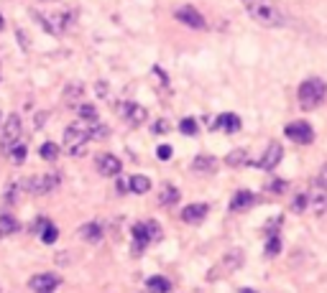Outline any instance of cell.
Segmentation results:
<instances>
[{
    "label": "cell",
    "mask_w": 327,
    "mask_h": 293,
    "mask_svg": "<svg viewBox=\"0 0 327 293\" xmlns=\"http://www.w3.org/2000/svg\"><path fill=\"white\" fill-rule=\"evenodd\" d=\"M148 245H151V235H148L146 222H136V225H133V247H131V253L138 258V255L146 253Z\"/></svg>",
    "instance_id": "ba28073f"
},
{
    "label": "cell",
    "mask_w": 327,
    "mask_h": 293,
    "mask_svg": "<svg viewBox=\"0 0 327 293\" xmlns=\"http://www.w3.org/2000/svg\"><path fill=\"white\" fill-rule=\"evenodd\" d=\"M77 115H79V122H90V125L100 122V120H97V110H95L92 105H79V107H77Z\"/></svg>",
    "instance_id": "83f0119b"
},
{
    "label": "cell",
    "mask_w": 327,
    "mask_h": 293,
    "mask_svg": "<svg viewBox=\"0 0 327 293\" xmlns=\"http://www.w3.org/2000/svg\"><path fill=\"white\" fill-rule=\"evenodd\" d=\"M82 95H85V90H82V85H69L64 90V102L69 107H79L82 105Z\"/></svg>",
    "instance_id": "d4e9b609"
},
{
    "label": "cell",
    "mask_w": 327,
    "mask_h": 293,
    "mask_svg": "<svg viewBox=\"0 0 327 293\" xmlns=\"http://www.w3.org/2000/svg\"><path fill=\"white\" fill-rule=\"evenodd\" d=\"M0 28H3V16H0Z\"/></svg>",
    "instance_id": "7bdbcfd3"
},
{
    "label": "cell",
    "mask_w": 327,
    "mask_h": 293,
    "mask_svg": "<svg viewBox=\"0 0 327 293\" xmlns=\"http://www.w3.org/2000/svg\"><path fill=\"white\" fill-rule=\"evenodd\" d=\"M36 18H38L41 26L46 28V33H51V36H62V33H67L69 21H72V16H69V13H62V11H57V13H38Z\"/></svg>",
    "instance_id": "8992f818"
},
{
    "label": "cell",
    "mask_w": 327,
    "mask_h": 293,
    "mask_svg": "<svg viewBox=\"0 0 327 293\" xmlns=\"http://www.w3.org/2000/svg\"><path fill=\"white\" fill-rule=\"evenodd\" d=\"M281 156H284V148H281V143H268L266 153L258 158V169H263V171H274L276 166L281 163Z\"/></svg>",
    "instance_id": "30bf717a"
},
{
    "label": "cell",
    "mask_w": 327,
    "mask_h": 293,
    "mask_svg": "<svg viewBox=\"0 0 327 293\" xmlns=\"http://www.w3.org/2000/svg\"><path fill=\"white\" fill-rule=\"evenodd\" d=\"M169 128H172V125H169V120H158L156 125H153V130L161 135V133H169Z\"/></svg>",
    "instance_id": "74e56055"
},
{
    "label": "cell",
    "mask_w": 327,
    "mask_h": 293,
    "mask_svg": "<svg viewBox=\"0 0 327 293\" xmlns=\"http://www.w3.org/2000/svg\"><path fill=\"white\" fill-rule=\"evenodd\" d=\"M215 128H223L225 133H235V130H240V117L235 112H225V115L217 117Z\"/></svg>",
    "instance_id": "ffe728a7"
},
{
    "label": "cell",
    "mask_w": 327,
    "mask_h": 293,
    "mask_svg": "<svg viewBox=\"0 0 327 293\" xmlns=\"http://www.w3.org/2000/svg\"><path fill=\"white\" fill-rule=\"evenodd\" d=\"M284 133H286V138H289V140H294V143H299V145H309V143L314 140V130H312V125L304 122V120H294V122H289V125L284 128Z\"/></svg>",
    "instance_id": "52a82bcc"
},
{
    "label": "cell",
    "mask_w": 327,
    "mask_h": 293,
    "mask_svg": "<svg viewBox=\"0 0 327 293\" xmlns=\"http://www.w3.org/2000/svg\"><path fill=\"white\" fill-rule=\"evenodd\" d=\"M146 285H148L151 293H169V290H172V280L164 278V275H151V278L146 280Z\"/></svg>",
    "instance_id": "603a6c76"
},
{
    "label": "cell",
    "mask_w": 327,
    "mask_h": 293,
    "mask_svg": "<svg viewBox=\"0 0 327 293\" xmlns=\"http://www.w3.org/2000/svg\"><path fill=\"white\" fill-rule=\"evenodd\" d=\"M243 265V250H233V253H228L223 260H220V270L225 273H233L235 268Z\"/></svg>",
    "instance_id": "44dd1931"
},
{
    "label": "cell",
    "mask_w": 327,
    "mask_h": 293,
    "mask_svg": "<svg viewBox=\"0 0 327 293\" xmlns=\"http://www.w3.org/2000/svg\"><path fill=\"white\" fill-rule=\"evenodd\" d=\"M95 166H97L100 176H118V174H120V169H123L120 158H118V156H113V153H102V156H97Z\"/></svg>",
    "instance_id": "8fae6325"
},
{
    "label": "cell",
    "mask_w": 327,
    "mask_h": 293,
    "mask_svg": "<svg viewBox=\"0 0 327 293\" xmlns=\"http://www.w3.org/2000/svg\"><path fill=\"white\" fill-rule=\"evenodd\" d=\"M59 283H62V278L57 273H38V275L31 278V288L36 293H51Z\"/></svg>",
    "instance_id": "7c38bea8"
},
{
    "label": "cell",
    "mask_w": 327,
    "mask_h": 293,
    "mask_svg": "<svg viewBox=\"0 0 327 293\" xmlns=\"http://www.w3.org/2000/svg\"><path fill=\"white\" fill-rule=\"evenodd\" d=\"M177 201H179V189L172 186V184H164L161 191H158V204L172 206V204H177Z\"/></svg>",
    "instance_id": "7402d4cb"
},
{
    "label": "cell",
    "mask_w": 327,
    "mask_h": 293,
    "mask_svg": "<svg viewBox=\"0 0 327 293\" xmlns=\"http://www.w3.org/2000/svg\"><path fill=\"white\" fill-rule=\"evenodd\" d=\"M225 163H228V166H233V169H238V166L248 163V153H245L243 148H235V151H230V153H228Z\"/></svg>",
    "instance_id": "f1b7e54d"
},
{
    "label": "cell",
    "mask_w": 327,
    "mask_h": 293,
    "mask_svg": "<svg viewBox=\"0 0 327 293\" xmlns=\"http://www.w3.org/2000/svg\"><path fill=\"white\" fill-rule=\"evenodd\" d=\"M79 237L90 242V245H97L102 240V225L100 222H87V225H82L79 227Z\"/></svg>",
    "instance_id": "ac0fdd59"
},
{
    "label": "cell",
    "mask_w": 327,
    "mask_h": 293,
    "mask_svg": "<svg viewBox=\"0 0 327 293\" xmlns=\"http://www.w3.org/2000/svg\"><path fill=\"white\" fill-rule=\"evenodd\" d=\"M327 97V85L319 79V77H309L304 79L299 90H297V100H299V107L302 110H317Z\"/></svg>",
    "instance_id": "7a4b0ae2"
},
{
    "label": "cell",
    "mask_w": 327,
    "mask_h": 293,
    "mask_svg": "<svg viewBox=\"0 0 327 293\" xmlns=\"http://www.w3.org/2000/svg\"><path fill=\"white\" fill-rule=\"evenodd\" d=\"M59 184H62V174H59V171H49V174H41V176H31V179L23 184V189L31 191V194H49V191H54Z\"/></svg>",
    "instance_id": "5b68a950"
},
{
    "label": "cell",
    "mask_w": 327,
    "mask_h": 293,
    "mask_svg": "<svg viewBox=\"0 0 327 293\" xmlns=\"http://www.w3.org/2000/svg\"><path fill=\"white\" fill-rule=\"evenodd\" d=\"M177 21L179 23H184V26H189V28H204V18H202V13L197 11V8H192V6H182V8H177Z\"/></svg>",
    "instance_id": "5bb4252c"
},
{
    "label": "cell",
    "mask_w": 327,
    "mask_h": 293,
    "mask_svg": "<svg viewBox=\"0 0 327 293\" xmlns=\"http://www.w3.org/2000/svg\"><path fill=\"white\" fill-rule=\"evenodd\" d=\"M179 130H182L184 135H197V122H194L192 117H184V120L179 122Z\"/></svg>",
    "instance_id": "d6a6232c"
},
{
    "label": "cell",
    "mask_w": 327,
    "mask_h": 293,
    "mask_svg": "<svg viewBox=\"0 0 327 293\" xmlns=\"http://www.w3.org/2000/svg\"><path fill=\"white\" fill-rule=\"evenodd\" d=\"M207 212H210L207 204H189V206L182 209V219L187 225H197V222H202L204 217H207Z\"/></svg>",
    "instance_id": "2e32d148"
},
{
    "label": "cell",
    "mask_w": 327,
    "mask_h": 293,
    "mask_svg": "<svg viewBox=\"0 0 327 293\" xmlns=\"http://www.w3.org/2000/svg\"><path fill=\"white\" fill-rule=\"evenodd\" d=\"M36 235L41 237V242H44V245H54L57 237H59V230H57V225L49 222L46 217H38V219H36Z\"/></svg>",
    "instance_id": "9a60e30c"
},
{
    "label": "cell",
    "mask_w": 327,
    "mask_h": 293,
    "mask_svg": "<svg viewBox=\"0 0 327 293\" xmlns=\"http://www.w3.org/2000/svg\"><path fill=\"white\" fill-rule=\"evenodd\" d=\"M107 135H110V128H107V125H102V122H95L92 128H90V138H95V140H102Z\"/></svg>",
    "instance_id": "1f68e13d"
},
{
    "label": "cell",
    "mask_w": 327,
    "mask_h": 293,
    "mask_svg": "<svg viewBox=\"0 0 327 293\" xmlns=\"http://www.w3.org/2000/svg\"><path fill=\"white\" fill-rule=\"evenodd\" d=\"M146 227H148V235H151V242H158V240L164 237V232H161V227H158L156 222H146Z\"/></svg>",
    "instance_id": "e575fe53"
},
{
    "label": "cell",
    "mask_w": 327,
    "mask_h": 293,
    "mask_svg": "<svg viewBox=\"0 0 327 293\" xmlns=\"http://www.w3.org/2000/svg\"><path fill=\"white\" fill-rule=\"evenodd\" d=\"M38 156L44 158V161H57L59 156H62V148L57 145V143H44L38 148Z\"/></svg>",
    "instance_id": "f546056e"
},
{
    "label": "cell",
    "mask_w": 327,
    "mask_h": 293,
    "mask_svg": "<svg viewBox=\"0 0 327 293\" xmlns=\"http://www.w3.org/2000/svg\"><path fill=\"white\" fill-rule=\"evenodd\" d=\"M266 189H268V191H284V189H286V181H268Z\"/></svg>",
    "instance_id": "f35d334b"
},
{
    "label": "cell",
    "mask_w": 327,
    "mask_h": 293,
    "mask_svg": "<svg viewBox=\"0 0 327 293\" xmlns=\"http://www.w3.org/2000/svg\"><path fill=\"white\" fill-rule=\"evenodd\" d=\"M128 186H131V191H133V194H146V191L151 189V179H148V176L136 174V176H131Z\"/></svg>",
    "instance_id": "4316f807"
},
{
    "label": "cell",
    "mask_w": 327,
    "mask_h": 293,
    "mask_svg": "<svg viewBox=\"0 0 327 293\" xmlns=\"http://www.w3.org/2000/svg\"><path fill=\"white\" fill-rule=\"evenodd\" d=\"M307 209L312 214H324L327 212V191L322 186H314L312 191H307Z\"/></svg>",
    "instance_id": "4fadbf2b"
},
{
    "label": "cell",
    "mask_w": 327,
    "mask_h": 293,
    "mask_svg": "<svg viewBox=\"0 0 327 293\" xmlns=\"http://www.w3.org/2000/svg\"><path fill=\"white\" fill-rule=\"evenodd\" d=\"M240 293H256L253 288H240Z\"/></svg>",
    "instance_id": "b9f144b4"
},
{
    "label": "cell",
    "mask_w": 327,
    "mask_h": 293,
    "mask_svg": "<svg viewBox=\"0 0 327 293\" xmlns=\"http://www.w3.org/2000/svg\"><path fill=\"white\" fill-rule=\"evenodd\" d=\"M263 253H266V258H276L281 253V237H279V232H268Z\"/></svg>",
    "instance_id": "484cf974"
},
{
    "label": "cell",
    "mask_w": 327,
    "mask_h": 293,
    "mask_svg": "<svg viewBox=\"0 0 327 293\" xmlns=\"http://www.w3.org/2000/svg\"><path fill=\"white\" fill-rule=\"evenodd\" d=\"M21 135H23V122H21V115L11 112L6 125H3V133H0V148H3L6 153L11 148H16L21 143Z\"/></svg>",
    "instance_id": "277c9868"
},
{
    "label": "cell",
    "mask_w": 327,
    "mask_h": 293,
    "mask_svg": "<svg viewBox=\"0 0 327 293\" xmlns=\"http://www.w3.org/2000/svg\"><path fill=\"white\" fill-rule=\"evenodd\" d=\"M46 122V112H38V117H36V125H44Z\"/></svg>",
    "instance_id": "60d3db41"
},
{
    "label": "cell",
    "mask_w": 327,
    "mask_h": 293,
    "mask_svg": "<svg viewBox=\"0 0 327 293\" xmlns=\"http://www.w3.org/2000/svg\"><path fill=\"white\" fill-rule=\"evenodd\" d=\"M172 153H174V151H172V145H158V148H156L158 161H169V158H172Z\"/></svg>",
    "instance_id": "d590c367"
},
{
    "label": "cell",
    "mask_w": 327,
    "mask_h": 293,
    "mask_svg": "<svg viewBox=\"0 0 327 293\" xmlns=\"http://www.w3.org/2000/svg\"><path fill=\"white\" fill-rule=\"evenodd\" d=\"M317 186H322L324 191H327V163L319 169V174H317Z\"/></svg>",
    "instance_id": "8d00e7d4"
},
{
    "label": "cell",
    "mask_w": 327,
    "mask_h": 293,
    "mask_svg": "<svg viewBox=\"0 0 327 293\" xmlns=\"http://www.w3.org/2000/svg\"><path fill=\"white\" fill-rule=\"evenodd\" d=\"M120 115H123V120H126L128 125H143L146 117H148L146 107H141L136 102H123L120 105Z\"/></svg>",
    "instance_id": "9c48e42d"
},
{
    "label": "cell",
    "mask_w": 327,
    "mask_h": 293,
    "mask_svg": "<svg viewBox=\"0 0 327 293\" xmlns=\"http://www.w3.org/2000/svg\"><path fill=\"white\" fill-rule=\"evenodd\" d=\"M128 189H131V186H128L126 181H118V191H120V194H126Z\"/></svg>",
    "instance_id": "ab89813d"
},
{
    "label": "cell",
    "mask_w": 327,
    "mask_h": 293,
    "mask_svg": "<svg viewBox=\"0 0 327 293\" xmlns=\"http://www.w3.org/2000/svg\"><path fill=\"white\" fill-rule=\"evenodd\" d=\"M256 204V194L253 191H235L230 199V212H245Z\"/></svg>",
    "instance_id": "e0dca14e"
},
{
    "label": "cell",
    "mask_w": 327,
    "mask_h": 293,
    "mask_svg": "<svg viewBox=\"0 0 327 293\" xmlns=\"http://www.w3.org/2000/svg\"><path fill=\"white\" fill-rule=\"evenodd\" d=\"M90 140H92V138H90V130H87L82 122H74V125H69V128L64 130V151H67L69 156H82Z\"/></svg>",
    "instance_id": "3957f363"
},
{
    "label": "cell",
    "mask_w": 327,
    "mask_h": 293,
    "mask_svg": "<svg viewBox=\"0 0 327 293\" xmlns=\"http://www.w3.org/2000/svg\"><path fill=\"white\" fill-rule=\"evenodd\" d=\"M192 169L194 171H199V174H212L215 169H217V161H215V156H197L194 161H192Z\"/></svg>",
    "instance_id": "d6986e66"
},
{
    "label": "cell",
    "mask_w": 327,
    "mask_h": 293,
    "mask_svg": "<svg viewBox=\"0 0 327 293\" xmlns=\"http://www.w3.org/2000/svg\"><path fill=\"white\" fill-rule=\"evenodd\" d=\"M21 230V222L13 214H0V237H8Z\"/></svg>",
    "instance_id": "cb8c5ba5"
},
{
    "label": "cell",
    "mask_w": 327,
    "mask_h": 293,
    "mask_svg": "<svg viewBox=\"0 0 327 293\" xmlns=\"http://www.w3.org/2000/svg\"><path fill=\"white\" fill-rule=\"evenodd\" d=\"M294 212H307V194H297V199L292 201Z\"/></svg>",
    "instance_id": "836d02e7"
},
{
    "label": "cell",
    "mask_w": 327,
    "mask_h": 293,
    "mask_svg": "<svg viewBox=\"0 0 327 293\" xmlns=\"http://www.w3.org/2000/svg\"><path fill=\"white\" fill-rule=\"evenodd\" d=\"M8 158H11L13 166H21V163L26 161V143H18L16 148H11V151H8Z\"/></svg>",
    "instance_id": "4dcf8cb0"
},
{
    "label": "cell",
    "mask_w": 327,
    "mask_h": 293,
    "mask_svg": "<svg viewBox=\"0 0 327 293\" xmlns=\"http://www.w3.org/2000/svg\"><path fill=\"white\" fill-rule=\"evenodd\" d=\"M240 3H243V8L248 11V16H251L256 23H261V26H266V28H276V26H284V23H286L281 8L274 3V0H240Z\"/></svg>",
    "instance_id": "6da1fadb"
}]
</instances>
